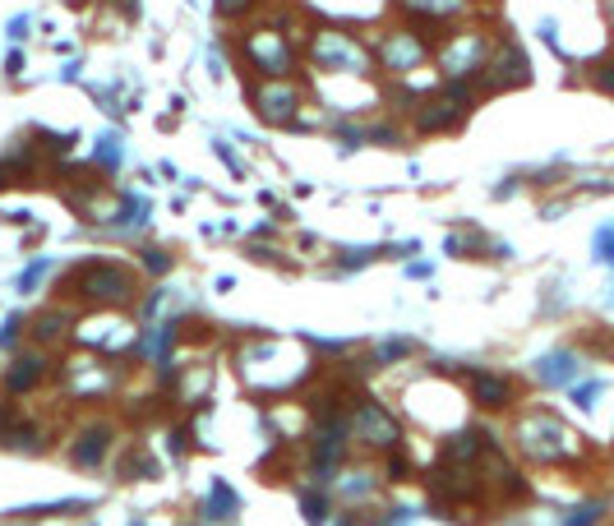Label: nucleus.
I'll use <instances>...</instances> for the list:
<instances>
[{
    "label": "nucleus",
    "mask_w": 614,
    "mask_h": 526,
    "mask_svg": "<svg viewBox=\"0 0 614 526\" xmlns=\"http://www.w3.org/2000/svg\"><path fill=\"white\" fill-rule=\"evenodd\" d=\"M518 448L531 462H573L582 453L578 434L568 430L554 411H527L518 420Z\"/></svg>",
    "instance_id": "obj_1"
},
{
    "label": "nucleus",
    "mask_w": 614,
    "mask_h": 526,
    "mask_svg": "<svg viewBox=\"0 0 614 526\" xmlns=\"http://www.w3.org/2000/svg\"><path fill=\"white\" fill-rule=\"evenodd\" d=\"M74 296H84L88 305L107 310V305H125L134 296V277L125 273L121 263H107V259H93L79 268L74 277Z\"/></svg>",
    "instance_id": "obj_2"
},
{
    "label": "nucleus",
    "mask_w": 614,
    "mask_h": 526,
    "mask_svg": "<svg viewBox=\"0 0 614 526\" xmlns=\"http://www.w3.org/2000/svg\"><path fill=\"white\" fill-rule=\"evenodd\" d=\"M351 420H356V434H361L370 448H393L402 439V420H393L379 402H356L351 407Z\"/></svg>",
    "instance_id": "obj_3"
},
{
    "label": "nucleus",
    "mask_w": 614,
    "mask_h": 526,
    "mask_svg": "<svg viewBox=\"0 0 614 526\" xmlns=\"http://www.w3.org/2000/svg\"><path fill=\"white\" fill-rule=\"evenodd\" d=\"M314 56H319V65H328V70H365V51L356 47L347 33H324L314 42Z\"/></svg>",
    "instance_id": "obj_4"
},
{
    "label": "nucleus",
    "mask_w": 614,
    "mask_h": 526,
    "mask_svg": "<svg viewBox=\"0 0 614 526\" xmlns=\"http://www.w3.org/2000/svg\"><path fill=\"white\" fill-rule=\"evenodd\" d=\"M471 397H476V407H485V411H504V407H513L518 388H513V379H504V374H471Z\"/></svg>",
    "instance_id": "obj_5"
},
{
    "label": "nucleus",
    "mask_w": 614,
    "mask_h": 526,
    "mask_svg": "<svg viewBox=\"0 0 614 526\" xmlns=\"http://www.w3.org/2000/svg\"><path fill=\"white\" fill-rule=\"evenodd\" d=\"M107 448H111V430H107V425H88V430H79V439L70 443V457H74V467L93 471V467H102Z\"/></svg>",
    "instance_id": "obj_6"
},
{
    "label": "nucleus",
    "mask_w": 614,
    "mask_h": 526,
    "mask_svg": "<svg viewBox=\"0 0 614 526\" xmlns=\"http://www.w3.org/2000/svg\"><path fill=\"white\" fill-rule=\"evenodd\" d=\"M573 374H578V356H573V351H564V347L536 360V379H541L545 388H568V383H573Z\"/></svg>",
    "instance_id": "obj_7"
},
{
    "label": "nucleus",
    "mask_w": 614,
    "mask_h": 526,
    "mask_svg": "<svg viewBox=\"0 0 614 526\" xmlns=\"http://www.w3.org/2000/svg\"><path fill=\"white\" fill-rule=\"evenodd\" d=\"M250 60L259 65V70L277 74V70H287L291 65V51L277 33H259V37H250Z\"/></svg>",
    "instance_id": "obj_8"
},
{
    "label": "nucleus",
    "mask_w": 614,
    "mask_h": 526,
    "mask_svg": "<svg viewBox=\"0 0 614 526\" xmlns=\"http://www.w3.org/2000/svg\"><path fill=\"white\" fill-rule=\"evenodd\" d=\"M254 107H259V116H264L268 125H282V120H291V111H296V93H291L287 84H268V88H259Z\"/></svg>",
    "instance_id": "obj_9"
},
{
    "label": "nucleus",
    "mask_w": 614,
    "mask_h": 526,
    "mask_svg": "<svg viewBox=\"0 0 614 526\" xmlns=\"http://www.w3.org/2000/svg\"><path fill=\"white\" fill-rule=\"evenodd\" d=\"M527 56H522V47H504L499 56H494V70L485 74V84H494V88H504V84H527Z\"/></svg>",
    "instance_id": "obj_10"
},
{
    "label": "nucleus",
    "mask_w": 614,
    "mask_h": 526,
    "mask_svg": "<svg viewBox=\"0 0 614 526\" xmlns=\"http://www.w3.org/2000/svg\"><path fill=\"white\" fill-rule=\"evenodd\" d=\"M42 374H47V360L37 356V351H24V356L10 365V374H5V388H10V393H28V388L42 383Z\"/></svg>",
    "instance_id": "obj_11"
},
{
    "label": "nucleus",
    "mask_w": 614,
    "mask_h": 526,
    "mask_svg": "<svg viewBox=\"0 0 614 526\" xmlns=\"http://www.w3.org/2000/svg\"><path fill=\"white\" fill-rule=\"evenodd\" d=\"M425 60V47L416 42L411 33L402 37H388V47H384V65H393V70H411V65H421Z\"/></svg>",
    "instance_id": "obj_12"
},
{
    "label": "nucleus",
    "mask_w": 614,
    "mask_h": 526,
    "mask_svg": "<svg viewBox=\"0 0 614 526\" xmlns=\"http://www.w3.org/2000/svg\"><path fill=\"white\" fill-rule=\"evenodd\" d=\"M236 508H241V499H236V494H231V485H222V480H217L213 490H208V499L199 503L204 522H227V517H236Z\"/></svg>",
    "instance_id": "obj_13"
},
{
    "label": "nucleus",
    "mask_w": 614,
    "mask_h": 526,
    "mask_svg": "<svg viewBox=\"0 0 614 526\" xmlns=\"http://www.w3.org/2000/svg\"><path fill=\"white\" fill-rule=\"evenodd\" d=\"M605 513H610V503L605 499H591V503H578L573 513L564 517V526H601Z\"/></svg>",
    "instance_id": "obj_14"
},
{
    "label": "nucleus",
    "mask_w": 614,
    "mask_h": 526,
    "mask_svg": "<svg viewBox=\"0 0 614 526\" xmlns=\"http://www.w3.org/2000/svg\"><path fill=\"white\" fill-rule=\"evenodd\" d=\"M65 328H70V319H65V314H42V319L33 323V337H37V342H51V337H61Z\"/></svg>",
    "instance_id": "obj_15"
},
{
    "label": "nucleus",
    "mask_w": 614,
    "mask_h": 526,
    "mask_svg": "<svg viewBox=\"0 0 614 526\" xmlns=\"http://www.w3.org/2000/svg\"><path fill=\"white\" fill-rule=\"evenodd\" d=\"M301 508H305V517H310V522H324V517H328V494L310 490V494H305Z\"/></svg>",
    "instance_id": "obj_16"
},
{
    "label": "nucleus",
    "mask_w": 614,
    "mask_h": 526,
    "mask_svg": "<svg viewBox=\"0 0 614 526\" xmlns=\"http://www.w3.org/2000/svg\"><path fill=\"white\" fill-rule=\"evenodd\" d=\"M407 5H416V10H430V14H458L462 0H407Z\"/></svg>",
    "instance_id": "obj_17"
},
{
    "label": "nucleus",
    "mask_w": 614,
    "mask_h": 526,
    "mask_svg": "<svg viewBox=\"0 0 614 526\" xmlns=\"http://www.w3.org/2000/svg\"><path fill=\"white\" fill-rule=\"evenodd\" d=\"M596 397H601V383L587 379V388H573V402L578 407H596Z\"/></svg>",
    "instance_id": "obj_18"
},
{
    "label": "nucleus",
    "mask_w": 614,
    "mask_h": 526,
    "mask_svg": "<svg viewBox=\"0 0 614 526\" xmlns=\"http://www.w3.org/2000/svg\"><path fill=\"white\" fill-rule=\"evenodd\" d=\"M596 259L614 263V227H605L601 236H596Z\"/></svg>",
    "instance_id": "obj_19"
},
{
    "label": "nucleus",
    "mask_w": 614,
    "mask_h": 526,
    "mask_svg": "<svg viewBox=\"0 0 614 526\" xmlns=\"http://www.w3.org/2000/svg\"><path fill=\"white\" fill-rule=\"evenodd\" d=\"M411 351V342H384V347L374 351V360H398V356H407Z\"/></svg>",
    "instance_id": "obj_20"
},
{
    "label": "nucleus",
    "mask_w": 614,
    "mask_h": 526,
    "mask_svg": "<svg viewBox=\"0 0 614 526\" xmlns=\"http://www.w3.org/2000/svg\"><path fill=\"white\" fill-rule=\"evenodd\" d=\"M144 263H148V268H153V273H167V254L148 250V254H144Z\"/></svg>",
    "instance_id": "obj_21"
},
{
    "label": "nucleus",
    "mask_w": 614,
    "mask_h": 526,
    "mask_svg": "<svg viewBox=\"0 0 614 526\" xmlns=\"http://www.w3.org/2000/svg\"><path fill=\"white\" fill-rule=\"evenodd\" d=\"M596 84H601L605 93H614V65H605V70H596Z\"/></svg>",
    "instance_id": "obj_22"
},
{
    "label": "nucleus",
    "mask_w": 614,
    "mask_h": 526,
    "mask_svg": "<svg viewBox=\"0 0 614 526\" xmlns=\"http://www.w3.org/2000/svg\"><path fill=\"white\" fill-rule=\"evenodd\" d=\"M245 5H250V0H217V10H222V14H241Z\"/></svg>",
    "instance_id": "obj_23"
},
{
    "label": "nucleus",
    "mask_w": 614,
    "mask_h": 526,
    "mask_svg": "<svg viewBox=\"0 0 614 526\" xmlns=\"http://www.w3.org/2000/svg\"><path fill=\"white\" fill-rule=\"evenodd\" d=\"M610 19H614V0H610Z\"/></svg>",
    "instance_id": "obj_24"
},
{
    "label": "nucleus",
    "mask_w": 614,
    "mask_h": 526,
    "mask_svg": "<svg viewBox=\"0 0 614 526\" xmlns=\"http://www.w3.org/2000/svg\"><path fill=\"white\" fill-rule=\"evenodd\" d=\"M125 5H134V0H125Z\"/></svg>",
    "instance_id": "obj_25"
},
{
    "label": "nucleus",
    "mask_w": 614,
    "mask_h": 526,
    "mask_svg": "<svg viewBox=\"0 0 614 526\" xmlns=\"http://www.w3.org/2000/svg\"><path fill=\"white\" fill-rule=\"evenodd\" d=\"M134 526H139V522H134Z\"/></svg>",
    "instance_id": "obj_26"
}]
</instances>
